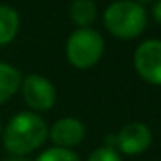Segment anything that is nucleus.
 <instances>
[{
  "instance_id": "nucleus-15",
  "label": "nucleus",
  "mask_w": 161,
  "mask_h": 161,
  "mask_svg": "<svg viewBox=\"0 0 161 161\" xmlns=\"http://www.w3.org/2000/svg\"><path fill=\"white\" fill-rule=\"evenodd\" d=\"M135 2H139V4L142 5V4H147V2H153V0H135Z\"/></svg>"
},
{
  "instance_id": "nucleus-1",
  "label": "nucleus",
  "mask_w": 161,
  "mask_h": 161,
  "mask_svg": "<svg viewBox=\"0 0 161 161\" xmlns=\"http://www.w3.org/2000/svg\"><path fill=\"white\" fill-rule=\"evenodd\" d=\"M47 133V125L38 114L19 113L5 126L4 146L14 156H25L45 142Z\"/></svg>"
},
{
  "instance_id": "nucleus-4",
  "label": "nucleus",
  "mask_w": 161,
  "mask_h": 161,
  "mask_svg": "<svg viewBox=\"0 0 161 161\" xmlns=\"http://www.w3.org/2000/svg\"><path fill=\"white\" fill-rule=\"evenodd\" d=\"M135 69L144 81L151 85H161V42L147 40L142 42L133 56Z\"/></svg>"
},
{
  "instance_id": "nucleus-7",
  "label": "nucleus",
  "mask_w": 161,
  "mask_h": 161,
  "mask_svg": "<svg viewBox=\"0 0 161 161\" xmlns=\"http://www.w3.org/2000/svg\"><path fill=\"white\" fill-rule=\"evenodd\" d=\"M83 135L85 126L76 118L59 119V121L54 123L52 130H50V139L54 140V144H57L59 147H64V149H69V147H75L76 144H80Z\"/></svg>"
},
{
  "instance_id": "nucleus-11",
  "label": "nucleus",
  "mask_w": 161,
  "mask_h": 161,
  "mask_svg": "<svg viewBox=\"0 0 161 161\" xmlns=\"http://www.w3.org/2000/svg\"><path fill=\"white\" fill-rule=\"evenodd\" d=\"M36 161H80L78 154H75L71 149H64V147H50V149L43 151Z\"/></svg>"
},
{
  "instance_id": "nucleus-10",
  "label": "nucleus",
  "mask_w": 161,
  "mask_h": 161,
  "mask_svg": "<svg viewBox=\"0 0 161 161\" xmlns=\"http://www.w3.org/2000/svg\"><path fill=\"white\" fill-rule=\"evenodd\" d=\"M69 18L80 28H88L97 18V7L92 0H75L69 7Z\"/></svg>"
},
{
  "instance_id": "nucleus-2",
  "label": "nucleus",
  "mask_w": 161,
  "mask_h": 161,
  "mask_svg": "<svg viewBox=\"0 0 161 161\" xmlns=\"http://www.w3.org/2000/svg\"><path fill=\"white\" fill-rule=\"evenodd\" d=\"M104 25L116 38L132 40L146 30L147 12L135 0H119L106 9Z\"/></svg>"
},
{
  "instance_id": "nucleus-12",
  "label": "nucleus",
  "mask_w": 161,
  "mask_h": 161,
  "mask_svg": "<svg viewBox=\"0 0 161 161\" xmlns=\"http://www.w3.org/2000/svg\"><path fill=\"white\" fill-rule=\"evenodd\" d=\"M88 161H121L119 154L114 149H109V147H99L94 153L90 154Z\"/></svg>"
},
{
  "instance_id": "nucleus-3",
  "label": "nucleus",
  "mask_w": 161,
  "mask_h": 161,
  "mask_svg": "<svg viewBox=\"0 0 161 161\" xmlns=\"http://www.w3.org/2000/svg\"><path fill=\"white\" fill-rule=\"evenodd\" d=\"M102 52H104V40L92 28H80L68 38V61L78 69H88L97 64L102 57Z\"/></svg>"
},
{
  "instance_id": "nucleus-6",
  "label": "nucleus",
  "mask_w": 161,
  "mask_h": 161,
  "mask_svg": "<svg viewBox=\"0 0 161 161\" xmlns=\"http://www.w3.org/2000/svg\"><path fill=\"white\" fill-rule=\"evenodd\" d=\"M151 140H153V133L147 128L144 123L133 121L125 125L119 133L116 135V146L119 147V151L125 154H140L151 146Z\"/></svg>"
},
{
  "instance_id": "nucleus-14",
  "label": "nucleus",
  "mask_w": 161,
  "mask_h": 161,
  "mask_svg": "<svg viewBox=\"0 0 161 161\" xmlns=\"http://www.w3.org/2000/svg\"><path fill=\"white\" fill-rule=\"evenodd\" d=\"M7 161H30V159H26V158H23V156H14V158H9Z\"/></svg>"
},
{
  "instance_id": "nucleus-13",
  "label": "nucleus",
  "mask_w": 161,
  "mask_h": 161,
  "mask_svg": "<svg viewBox=\"0 0 161 161\" xmlns=\"http://www.w3.org/2000/svg\"><path fill=\"white\" fill-rule=\"evenodd\" d=\"M153 16H154V19H156V21L161 25V0H158L156 4H154V7H153Z\"/></svg>"
},
{
  "instance_id": "nucleus-8",
  "label": "nucleus",
  "mask_w": 161,
  "mask_h": 161,
  "mask_svg": "<svg viewBox=\"0 0 161 161\" xmlns=\"http://www.w3.org/2000/svg\"><path fill=\"white\" fill-rule=\"evenodd\" d=\"M21 85V73L11 64L0 63V104L11 99Z\"/></svg>"
},
{
  "instance_id": "nucleus-9",
  "label": "nucleus",
  "mask_w": 161,
  "mask_h": 161,
  "mask_svg": "<svg viewBox=\"0 0 161 161\" xmlns=\"http://www.w3.org/2000/svg\"><path fill=\"white\" fill-rule=\"evenodd\" d=\"M19 31V14L9 5H0V45L12 42Z\"/></svg>"
},
{
  "instance_id": "nucleus-16",
  "label": "nucleus",
  "mask_w": 161,
  "mask_h": 161,
  "mask_svg": "<svg viewBox=\"0 0 161 161\" xmlns=\"http://www.w3.org/2000/svg\"><path fill=\"white\" fill-rule=\"evenodd\" d=\"M0 135H2V123H0Z\"/></svg>"
},
{
  "instance_id": "nucleus-5",
  "label": "nucleus",
  "mask_w": 161,
  "mask_h": 161,
  "mask_svg": "<svg viewBox=\"0 0 161 161\" xmlns=\"http://www.w3.org/2000/svg\"><path fill=\"white\" fill-rule=\"evenodd\" d=\"M23 97L31 109L47 111L56 102V88L45 76L30 75L23 81Z\"/></svg>"
}]
</instances>
